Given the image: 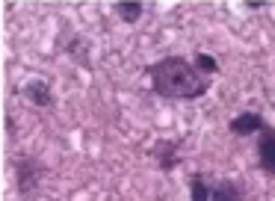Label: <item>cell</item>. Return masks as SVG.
<instances>
[{
  "label": "cell",
  "mask_w": 275,
  "mask_h": 201,
  "mask_svg": "<svg viewBox=\"0 0 275 201\" xmlns=\"http://www.w3.org/2000/svg\"><path fill=\"white\" fill-rule=\"evenodd\" d=\"M24 98L36 104V106H51L54 104V95H51V86L45 83V80H30L27 86H24Z\"/></svg>",
  "instance_id": "6"
},
{
  "label": "cell",
  "mask_w": 275,
  "mask_h": 201,
  "mask_svg": "<svg viewBox=\"0 0 275 201\" xmlns=\"http://www.w3.org/2000/svg\"><path fill=\"white\" fill-rule=\"evenodd\" d=\"M151 157L157 168H163V172H172V168L178 166L181 160H178V142H172V139H157L151 148Z\"/></svg>",
  "instance_id": "3"
},
{
  "label": "cell",
  "mask_w": 275,
  "mask_h": 201,
  "mask_svg": "<svg viewBox=\"0 0 275 201\" xmlns=\"http://www.w3.org/2000/svg\"><path fill=\"white\" fill-rule=\"evenodd\" d=\"M195 68H198L201 74H216V71H219V62H216L210 54H195Z\"/></svg>",
  "instance_id": "10"
},
{
  "label": "cell",
  "mask_w": 275,
  "mask_h": 201,
  "mask_svg": "<svg viewBox=\"0 0 275 201\" xmlns=\"http://www.w3.org/2000/svg\"><path fill=\"white\" fill-rule=\"evenodd\" d=\"M151 89L160 98H175V100H195L204 98L210 89V77L201 74L195 62L183 56H166L148 66Z\"/></svg>",
  "instance_id": "1"
},
{
  "label": "cell",
  "mask_w": 275,
  "mask_h": 201,
  "mask_svg": "<svg viewBox=\"0 0 275 201\" xmlns=\"http://www.w3.org/2000/svg\"><path fill=\"white\" fill-rule=\"evenodd\" d=\"M142 12H145V3H139V0H119L116 3V15L124 24H136L142 18Z\"/></svg>",
  "instance_id": "7"
},
{
  "label": "cell",
  "mask_w": 275,
  "mask_h": 201,
  "mask_svg": "<svg viewBox=\"0 0 275 201\" xmlns=\"http://www.w3.org/2000/svg\"><path fill=\"white\" fill-rule=\"evenodd\" d=\"M266 3L263 0H245V9H263Z\"/></svg>",
  "instance_id": "11"
},
{
  "label": "cell",
  "mask_w": 275,
  "mask_h": 201,
  "mask_svg": "<svg viewBox=\"0 0 275 201\" xmlns=\"http://www.w3.org/2000/svg\"><path fill=\"white\" fill-rule=\"evenodd\" d=\"M257 154H260V168L275 178V130H269V128L263 130L260 142H257Z\"/></svg>",
  "instance_id": "5"
},
{
  "label": "cell",
  "mask_w": 275,
  "mask_h": 201,
  "mask_svg": "<svg viewBox=\"0 0 275 201\" xmlns=\"http://www.w3.org/2000/svg\"><path fill=\"white\" fill-rule=\"evenodd\" d=\"M210 201H243V190L234 180H222V184H216Z\"/></svg>",
  "instance_id": "8"
},
{
  "label": "cell",
  "mask_w": 275,
  "mask_h": 201,
  "mask_svg": "<svg viewBox=\"0 0 275 201\" xmlns=\"http://www.w3.org/2000/svg\"><path fill=\"white\" fill-rule=\"evenodd\" d=\"M231 134L234 136H251V134H263L266 130V122L260 112H240L237 118H231Z\"/></svg>",
  "instance_id": "4"
},
{
  "label": "cell",
  "mask_w": 275,
  "mask_h": 201,
  "mask_svg": "<svg viewBox=\"0 0 275 201\" xmlns=\"http://www.w3.org/2000/svg\"><path fill=\"white\" fill-rule=\"evenodd\" d=\"M210 198H213V192L207 190L204 178L201 174H192V180H189V201H210Z\"/></svg>",
  "instance_id": "9"
},
{
  "label": "cell",
  "mask_w": 275,
  "mask_h": 201,
  "mask_svg": "<svg viewBox=\"0 0 275 201\" xmlns=\"http://www.w3.org/2000/svg\"><path fill=\"white\" fill-rule=\"evenodd\" d=\"M39 174H42V166L30 160V157H21L18 163H15V180H18V190L27 196L30 190H36V184H39Z\"/></svg>",
  "instance_id": "2"
}]
</instances>
